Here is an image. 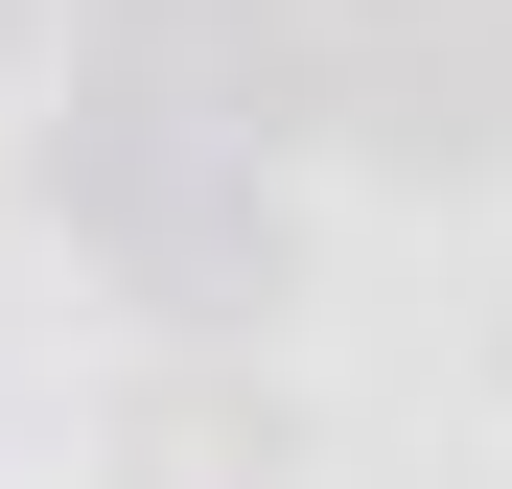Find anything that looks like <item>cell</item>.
<instances>
[]
</instances>
